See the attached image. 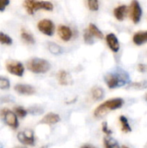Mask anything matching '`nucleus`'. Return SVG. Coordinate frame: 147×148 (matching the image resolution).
Returning a JSON list of instances; mask_svg holds the SVG:
<instances>
[{
    "mask_svg": "<svg viewBox=\"0 0 147 148\" xmlns=\"http://www.w3.org/2000/svg\"><path fill=\"white\" fill-rule=\"evenodd\" d=\"M104 80L107 87L113 89L128 84L130 82V76L126 71L121 69H117L113 72L107 73L105 75Z\"/></svg>",
    "mask_w": 147,
    "mask_h": 148,
    "instance_id": "obj_1",
    "label": "nucleus"
},
{
    "mask_svg": "<svg viewBox=\"0 0 147 148\" xmlns=\"http://www.w3.org/2000/svg\"><path fill=\"white\" fill-rule=\"evenodd\" d=\"M124 105V100L122 98H113L110 99L102 104H101L94 112V115L96 118H101L107 114L108 112L121 108Z\"/></svg>",
    "mask_w": 147,
    "mask_h": 148,
    "instance_id": "obj_2",
    "label": "nucleus"
},
{
    "mask_svg": "<svg viewBox=\"0 0 147 148\" xmlns=\"http://www.w3.org/2000/svg\"><path fill=\"white\" fill-rule=\"evenodd\" d=\"M23 6L29 15H33L36 10H44L51 11L54 9V5L49 1H38V0H24Z\"/></svg>",
    "mask_w": 147,
    "mask_h": 148,
    "instance_id": "obj_3",
    "label": "nucleus"
},
{
    "mask_svg": "<svg viewBox=\"0 0 147 148\" xmlns=\"http://www.w3.org/2000/svg\"><path fill=\"white\" fill-rule=\"evenodd\" d=\"M27 69L34 74H45L50 69V63L42 58H31L26 63Z\"/></svg>",
    "mask_w": 147,
    "mask_h": 148,
    "instance_id": "obj_4",
    "label": "nucleus"
},
{
    "mask_svg": "<svg viewBox=\"0 0 147 148\" xmlns=\"http://www.w3.org/2000/svg\"><path fill=\"white\" fill-rule=\"evenodd\" d=\"M0 116L2 117L3 121L11 128L16 129L18 127L19 123H18L17 115L16 114V113H13L12 111L7 108H4V109L0 110Z\"/></svg>",
    "mask_w": 147,
    "mask_h": 148,
    "instance_id": "obj_5",
    "label": "nucleus"
},
{
    "mask_svg": "<svg viewBox=\"0 0 147 148\" xmlns=\"http://www.w3.org/2000/svg\"><path fill=\"white\" fill-rule=\"evenodd\" d=\"M6 69L11 75L16 76H23L24 73V67L22 62L13 60H9L6 62Z\"/></svg>",
    "mask_w": 147,
    "mask_h": 148,
    "instance_id": "obj_6",
    "label": "nucleus"
},
{
    "mask_svg": "<svg viewBox=\"0 0 147 148\" xmlns=\"http://www.w3.org/2000/svg\"><path fill=\"white\" fill-rule=\"evenodd\" d=\"M38 29L44 35L51 36L55 33V24L49 19H42L37 23Z\"/></svg>",
    "mask_w": 147,
    "mask_h": 148,
    "instance_id": "obj_7",
    "label": "nucleus"
},
{
    "mask_svg": "<svg viewBox=\"0 0 147 148\" xmlns=\"http://www.w3.org/2000/svg\"><path fill=\"white\" fill-rule=\"evenodd\" d=\"M130 16L134 23H138L141 20L142 8L138 0H133L130 5Z\"/></svg>",
    "mask_w": 147,
    "mask_h": 148,
    "instance_id": "obj_8",
    "label": "nucleus"
},
{
    "mask_svg": "<svg viewBox=\"0 0 147 148\" xmlns=\"http://www.w3.org/2000/svg\"><path fill=\"white\" fill-rule=\"evenodd\" d=\"M17 140L23 145L26 146H34L35 145V137L32 130L27 129L23 132H20L17 134Z\"/></svg>",
    "mask_w": 147,
    "mask_h": 148,
    "instance_id": "obj_9",
    "label": "nucleus"
},
{
    "mask_svg": "<svg viewBox=\"0 0 147 148\" xmlns=\"http://www.w3.org/2000/svg\"><path fill=\"white\" fill-rule=\"evenodd\" d=\"M106 41H107V43L109 49L113 52H114V53L119 52L120 46V42L118 40V37L116 36V35H114L113 33L107 34L106 36Z\"/></svg>",
    "mask_w": 147,
    "mask_h": 148,
    "instance_id": "obj_10",
    "label": "nucleus"
},
{
    "mask_svg": "<svg viewBox=\"0 0 147 148\" xmlns=\"http://www.w3.org/2000/svg\"><path fill=\"white\" fill-rule=\"evenodd\" d=\"M14 89L16 93L22 95H32L36 93V88L28 84H16L14 87Z\"/></svg>",
    "mask_w": 147,
    "mask_h": 148,
    "instance_id": "obj_11",
    "label": "nucleus"
},
{
    "mask_svg": "<svg viewBox=\"0 0 147 148\" xmlns=\"http://www.w3.org/2000/svg\"><path fill=\"white\" fill-rule=\"evenodd\" d=\"M57 33L60 38L64 42H68L73 36V32L71 29L66 25H60L57 29Z\"/></svg>",
    "mask_w": 147,
    "mask_h": 148,
    "instance_id": "obj_12",
    "label": "nucleus"
},
{
    "mask_svg": "<svg viewBox=\"0 0 147 148\" xmlns=\"http://www.w3.org/2000/svg\"><path fill=\"white\" fill-rule=\"evenodd\" d=\"M61 121V117L59 114L55 113H49L47 114L40 121V124H47V125H53L56 124Z\"/></svg>",
    "mask_w": 147,
    "mask_h": 148,
    "instance_id": "obj_13",
    "label": "nucleus"
},
{
    "mask_svg": "<svg viewBox=\"0 0 147 148\" xmlns=\"http://www.w3.org/2000/svg\"><path fill=\"white\" fill-rule=\"evenodd\" d=\"M127 6L126 5H120L118 7H116L114 10H113V15L115 16V18L118 20V21H123L126 16V13H127Z\"/></svg>",
    "mask_w": 147,
    "mask_h": 148,
    "instance_id": "obj_14",
    "label": "nucleus"
},
{
    "mask_svg": "<svg viewBox=\"0 0 147 148\" xmlns=\"http://www.w3.org/2000/svg\"><path fill=\"white\" fill-rule=\"evenodd\" d=\"M133 42L138 46L147 42V31H139L135 33L133 36Z\"/></svg>",
    "mask_w": 147,
    "mask_h": 148,
    "instance_id": "obj_15",
    "label": "nucleus"
},
{
    "mask_svg": "<svg viewBox=\"0 0 147 148\" xmlns=\"http://www.w3.org/2000/svg\"><path fill=\"white\" fill-rule=\"evenodd\" d=\"M57 78H58V82L62 86H67L70 83V75L69 74L65 71V70H61L59 71L58 75H57Z\"/></svg>",
    "mask_w": 147,
    "mask_h": 148,
    "instance_id": "obj_16",
    "label": "nucleus"
},
{
    "mask_svg": "<svg viewBox=\"0 0 147 148\" xmlns=\"http://www.w3.org/2000/svg\"><path fill=\"white\" fill-rule=\"evenodd\" d=\"M21 37H22L23 41L28 44H34L36 42L33 35L24 29H21Z\"/></svg>",
    "mask_w": 147,
    "mask_h": 148,
    "instance_id": "obj_17",
    "label": "nucleus"
},
{
    "mask_svg": "<svg viewBox=\"0 0 147 148\" xmlns=\"http://www.w3.org/2000/svg\"><path fill=\"white\" fill-rule=\"evenodd\" d=\"M47 48H48L49 51L50 53H52L53 55L58 56V55H61V54L63 53L62 48L60 45H58V44H56L55 42H49L47 43Z\"/></svg>",
    "mask_w": 147,
    "mask_h": 148,
    "instance_id": "obj_18",
    "label": "nucleus"
},
{
    "mask_svg": "<svg viewBox=\"0 0 147 148\" xmlns=\"http://www.w3.org/2000/svg\"><path fill=\"white\" fill-rule=\"evenodd\" d=\"M91 95L94 101H99V100L103 99V97L105 95V92H104L103 88H101L100 87H94L91 91Z\"/></svg>",
    "mask_w": 147,
    "mask_h": 148,
    "instance_id": "obj_19",
    "label": "nucleus"
},
{
    "mask_svg": "<svg viewBox=\"0 0 147 148\" xmlns=\"http://www.w3.org/2000/svg\"><path fill=\"white\" fill-rule=\"evenodd\" d=\"M104 147L107 148H113L119 147L120 145L117 142V140L111 137V135H107V137L104 138Z\"/></svg>",
    "mask_w": 147,
    "mask_h": 148,
    "instance_id": "obj_20",
    "label": "nucleus"
},
{
    "mask_svg": "<svg viewBox=\"0 0 147 148\" xmlns=\"http://www.w3.org/2000/svg\"><path fill=\"white\" fill-rule=\"evenodd\" d=\"M89 32L95 37L99 38V39H103L104 38V36H103V33L101 32V30H100V29L94 23H90L89 26H88V29Z\"/></svg>",
    "mask_w": 147,
    "mask_h": 148,
    "instance_id": "obj_21",
    "label": "nucleus"
},
{
    "mask_svg": "<svg viewBox=\"0 0 147 148\" xmlns=\"http://www.w3.org/2000/svg\"><path fill=\"white\" fill-rule=\"evenodd\" d=\"M120 124H121V130L124 133H130V132H132V127H131V126H130L126 117L121 115L120 117Z\"/></svg>",
    "mask_w": 147,
    "mask_h": 148,
    "instance_id": "obj_22",
    "label": "nucleus"
},
{
    "mask_svg": "<svg viewBox=\"0 0 147 148\" xmlns=\"http://www.w3.org/2000/svg\"><path fill=\"white\" fill-rule=\"evenodd\" d=\"M12 39L8 36L7 34H4L3 32H0V42L2 44H6V45H11L12 44Z\"/></svg>",
    "mask_w": 147,
    "mask_h": 148,
    "instance_id": "obj_23",
    "label": "nucleus"
},
{
    "mask_svg": "<svg viewBox=\"0 0 147 148\" xmlns=\"http://www.w3.org/2000/svg\"><path fill=\"white\" fill-rule=\"evenodd\" d=\"M10 87V81L6 77H2L0 76V89L2 90H6L9 89Z\"/></svg>",
    "mask_w": 147,
    "mask_h": 148,
    "instance_id": "obj_24",
    "label": "nucleus"
},
{
    "mask_svg": "<svg viewBox=\"0 0 147 148\" xmlns=\"http://www.w3.org/2000/svg\"><path fill=\"white\" fill-rule=\"evenodd\" d=\"M14 111H15L16 114L18 117H20V118H24V117H26V115H27L28 113H29L28 110L24 109L23 107H16V108H15Z\"/></svg>",
    "mask_w": 147,
    "mask_h": 148,
    "instance_id": "obj_25",
    "label": "nucleus"
},
{
    "mask_svg": "<svg viewBox=\"0 0 147 148\" xmlns=\"http://www.w3.org/2000/svg\"><path fill=\"white\" fill-rule=\"evenodd\" d=\"M88 5L90 10L97 11L99 10V0H88Z\"/></svg>",
    "mask_w": 147,
    "mask_h": 148,
    "instance_id": "obj_26",
    "label": "nucleus"
},
{
    "mask_svg": "<svg viewBox=\"0 0 147 148\" xmlns=\"http://www.w3.org/2000/svg\"><path fill=\"white\" fill-rule=\"evenodd\" d=\"M131 88H134V89H144L147 88V82H134L133 84L130 85Z\"/></svg>",
    "mask_w": 147,
    "mask_h": 148,
    "instance_id": "obj_27",
    "label": "nucleus"
},
{
    "mask_svg": "<svg viewBox=\"0 0 147 148\" xmlns=\"http://www.w3.org/2000/svg\"><path fill=\"white\" fill-rule=\"evenodd\" d=\"M84 41H85V42L86 43H88V44H92L93 42H94V36L89 32V30L88 29H86L85 30V32H84Z\"/></svg>",
    "mask_w": 147,
    "mask_h": 148,
    "instance_id": "obj_28",
    "label": "nucleus"
},
{
    "mask_svg": "<svg viewBox=\"0 0 147 148\" xmlns=\"http://www.w3.org/2000/svg\"><path fill=\"white\" fill-rule=\"evenodd\" d=\"M28 112L31 114H34V115H37V114H42L43 112V109L40 107H30L29 109H28Z\"/></svg>",
    "mask_w": 147,
    "mask_h": 148,
    "instance_id": "obj_29",
    "label": "nucleus"
},
{
    "mask_svg": "<svg viewBox=\"0 0 147 148\" xmlns=\"http://www.w3.org/2000/svg\"><path fill=\"white\" fill-rule=\"evenodd\" d=\"M102 131H103V133H104L105 134H107V135H111L112 133H113L112 130L109 129V127H108L107 122H103V123H102Z\"/></svg>",
    "mask_w": 147,
    "mask_h": 148,
    "instance_id": "obj_30",
    "label": "nucleus"
},
{
    "mask_svg": "<svg viewBox=\"0 0 147 148\" xmlns=\"http://www.w3.org/2000/svg\"><path fill=\"white\" fill-rule=\"evenodd\" d=\"M10 0H0V11H3L9 5Z\"/></svg>",
    "mask_w": 147,
    "mask_h": 148,
    "instance_id": "obj_31",
    "label": "nucleus"
},
{
    "mask_svg": "<svg viewBox=\"0 0 147 148\" xmlns=\"http://www.w3.org/2000/svg\"><path fill=\"white\" fill-rule=\"evenodd\" d=\"M13 98L10 96H4V97H1L0 98V103H3V102H10L13 101L12 100Z\"/></svg>",
    "mask_w": 147,
    "mask_h": 148,
    "instance_id": "obj_32",
    "label": "nucleus"
},
{
    "mask_svg": "<svg viewBox=\"0 0 147 148\" xmlns=\"http://www.w3.org/2000/svg\"><path fill=\"white\" fill-rule=\"evenodd\" d=\"M139 70L142 73H145L147 70V66L145 64H139V67H138Z\"/></svg>",
    "mask_w": 147,
    "mask_h": 148,
    "instance_id": "obj_33",
    "label": "nucleus"
},
{
    "mask_svg": "<svg viewBox=\"0 0 147 148\" xmlns=\"http://www.w3.org/2000/svg\"><path fill=\"white\" fill-rule=\"evenodd\" d=\"M146 101H147V94L146 95Z\"/></svg>",
    "mask_w": 147,
    "mask_h": 148,
    "instance_id": "obj_34",
    "label": "nucleus"
}]
</instances>
